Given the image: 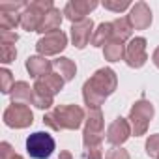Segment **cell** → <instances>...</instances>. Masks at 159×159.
Here are the masks:
<instances>
[{"instance_id":"cell-25","label":"cell","mask_w":159,"mask_h":159,"mask_svg":"<svg viewBox=\"0 0 159 159\" xmlns=\"http://www.w3.org/2000/svg\"><path fill=\"white\" fill-rule=\"evenodd\" d=\"M0 58H2V64H4V66L11 64V62L17 58V49H15V45L0 43Z\"/></svg>"},{"instance_id":"cell-20","label":"cell","mask_w":159,"mask_h":159,"mask_svg":"<svg viewBox=\"0 0 159 159\" xmlns=\"http://www.w3.org/2000/svg\"><path fill=\"white\" fill-rule=\"evenodd\" d=\"M103 58L107 62H120L125 58V45L120 39H111L103 47Z\"/></svg>"},{"instance_id":"cell-24","label":"cell","mask_w":159,"mask_h":159,"mask_svg":"<svg viewBox=\"0 0 159 159\" xmlns=\"http://www.w3.org/2000/svg\"><path fill=\"white\" fill-rule=\"evenodd\" d=\"M144 150H146V155L152 157V159H157L159 157V133H153L146 139V144H144Z\"/></svg>"},{"instance_id":"cell-9","label":"cell","mask_w":159,"mask_h":159,"mask_svg":"<svg viewBox=\"0 0 159 159\" xmlns=\"http://www.w3.org/2000/svg\"><path fill=\"white\" fill-rule=\"evenodd\" d=\"M98 6H99L98 0H69L64 6V17L67 21H71L73 25L81 23V21L88 19L86 15H90Z\"/></svg>"},{"instance_id":"cell-31","label":"cell","mask_w":159,"mask_h":159,"mask_svg":"<svg viewBox=\"0 0 159 159\" xmlns=\"http://www.w3.org/2000/svg\"><path fill=\"white\" fill-rule=\"evenodd\" d=\"M0 148H2V159H13L17 155L15 150H13V146L10 142H2V144H0Z\"/></svg>"},{"instance_id":"cell-7","label":"cell","mask_w":159,"mask_h":159,"mask_svg":"<svg viewBox=\"0 0 159 159\" xmlns=\"http://www.w3.org/2000/svg\"><path fill=\"white\" fill-rule=\"evenodd\" d=\"M2 120L11 129H26L34 124V112L25 103H11L4 111Z\"/></svg>"},{"instance_id":"cell-1","label":"cell","mask_w":159,"mask_h":159,"mask_svg":"<svg viewBox=\"0 0 159 159\" xmlns=\"http://www.w3.org/2000/svg\"><path fill=\"white\" fill-rule=\"evenodd\" d=\"M118 77L114 69L101 67L83 84V99L88 109H99L109 96L116 92Z\"/></svg>"},{"instance_id":"cell-21","label":"cell","mask_w":159,"mask_h":159,"mask_svg":"<svg viewBox=\"0 0 159 159\" xmlns=\"http://www.w3.org/2000/svg\"><path fill=\"white\" fill-rule=\"evenodd\" d=\"M112 28H114V39H120V41H125V39H131V34H133V26L129 23L127 17H118L112 21Z\"/></svg>"},{"instance_id":"cell-26","label":"cell","mask_w":159,"mask_h":159,"mask_svg":"<svg viewBox=\"0 0 159 159\" xmlns=\"http://www.w3.org/2000/svg\"><path fill=\"white\" fill-rule=\"evenodd\" d=\"M101 6H103L105 10H109V11L120 13V11L127 10V8L131 6V2H129V0H103Z\"/></svg>"},{"instance_id":"cell-6","label":"cell","mask_w":159,"mask_h":159,"mask_svg":"<svg viewBox=\"0 0 159 159\" xmlns=\"http://www.w3.org/2000/svg\"><path fill=\"white\" fill-rule=\"evenodd\" d=\"M56 148L52 135L45 131H36L26 139V152L32 159H49Z\"/></svg>"},{"instance_id":"cell-14","label":"cell","mask_w":159,"mask_h":159,"mask_svg":"<svg viewBox=\"0 0 159 159\" xmlns=\"http://www.w3.org/2000/svg\"><path fill=\"white\" fill-rule=\"evenodd\" d=\"M92 36H94V21L92 19H84L81 23L71 25V41L77 49H84L88 43H92Z\"/></svg>"},{"instance_id":"cell-17","label":"cell","mask_w":159,"mask_h":159,"mask_svg":"<svg viewBox=\"0 0 159 159\" xmlns=\"http://www.w3.org/2000/svg\"><path fill=\"white\" fill-rule=\"evenodd\" d=\"M11 103H32L34 99V86H30L26 81H17L10 92Z\"/></svg>"},{"instance_id":"cell-22","label":"cell","mask_w":159,"mask_h":159,"mask_svg":"<svg viewBox=\"0 0 159 159\" xmlns=\"http://www.w3.org/2000/svg\"><path fill=\"white\" fill-rule=\"evenodd\" d=\"M23 13V11H21ZM21 13L17 11H0V30H15L21 26Z\"/></svg>"},{"instance_id":"cell-23","label":"cell","mask_w":159,"mask_h":159,"mask_svg":"<svg viewBox=\"0 0 159 159\" xmlns=\"http://www.w3.org/2000/svg\"><path fill=\"white\" fill-rule=\"evenodd\" d=\"M13 84H15V83H13L11 71H10V69H6V67H2V69H0V92L6 94V96H10V92H11Z\"/></svg>"},{"instance_id":"cell-15","label":"cell","mask_w":159,"mask_h":159,"mask_svg":"<svg viewBox=\"0 0 159 159\" xmlns=\"http://www.w3.org/2000/svg\"><path fill=\"white\" fill-rule=\"evenodd\" d=\"M25 66H26V71H28V75L32 77V79H41V77H47V75H51L52 71V62L51 60H47L45 56H41V54H34V56H28L26 58V62H25Z\"/></svg>"},{"instance_id":"cell-33","label":"cell","mask_w":159,"mask_h":159,"mask_svg":"<svg viewBox=\"0 0 159 159\" xmlns=\"http://www.w3.org/2000/svg\"><path fill=\"white\" fill-rule=\"evenodd\" d=\"M56 159H75V157H73V153L69 150H60V155Z\"/></svg>"},{"instance_id":"cell-4","label":"cell","mask_w":159,"mask_h":159,"mask_svg":"<svg viewBox=\"0 0 159 159\" xmlns=\"http://www.w3.org/2000/svg\"><path fill=\"white\" fill-rule=\"evenodd\" d=\"M54 8L52 0H34L21 13V28L26 32H38L43 17Z\"/></svg>"},{"instance_id":"cell-2","label":"cell","mask_w":159,"mask_h":159,"mask_svg":"<svg viewBox=\"0 0 159 159\" xmlns=\"http://www.w3.org/2000/svg\"><path fill=\"white\" fill-rule=\"evenodd\" d=\"M84 120H86V112L79 105H58L49 112H45L43 116V124L52 131H64V129L75 131L83 125Z\"/></svg>"},{"instance_id":"cell-11","label":"cell","mask_w":159,"mask_h":159,"mask_svg":"<svg viewBox=\"0 0 159 159\" xmlns=\"http://www.w3.org/2000/svg\"><path fill=\"white\" fill-rule=\"evenodd\" d=\"M133 30H148L152 21H153V15H152V10L146 2H135V6H131L129 10V15H127Z\"/></svg>"},{"instance_id":"cell-28","label":"cell","mask_w":159,"mask_h":159,"mask_svg":"<svg viewBox=\"0 0 159 159\" xmlns=\"http://www.w3.org/2000/svg\"><path fill=\"white\" fill-rule=\"evenodd\" d=\"M84 159H103V146L101 144L84 146Z\"/></svg>"},{"instance_id":"cell-32","label":"cell","mask_w":159,"mask_h":159,"mask_svg":"<svg viewBox=\"0 0 159 159\" xmlns=\"http://www.w3.org/2000/svg\"><path fill=\"white\" fill-rule=\"evenodd\" d=\"M152 62H153V66L159 69V47H155V51L152 52Z\"/></svg>"},{"instance_id":"cell-29","label":"cell","mask_w":159,"mask_h":159,"mask_svg":"<svg viewBox=\"0 0 159 159\" xmlns=\"http://www.w3.org/2000/svg\"><path fill=\"white\" fill-rule=\"evenodd\" d=\"M105 159H131V155H129L127 150H124V148H120V146H112V148L107 152Z\"/></svg>"},{"instance_id":"cell-10","label":"cell","mask_w":159,"mask_h":159,"mask_svg":"<svg viewBox=\"0 0 159 159\" xmlns=\"http://www.w3.org/2000/svg\"><path fill=\"white\" fill-rule=\"evenodd\" d=\"M125 64L133 69H139L146 64L148 52H146V38H131L129 43L125 45Z\"/></svg>"},{"instance_id":"cell-5","label":"cell","mask_w":159,"mask_h":159,"mask_svg":"<svg viewBox=\"0 0 159 159\" xmlns=\"http://www.w3.org/2000/svg\"><path fill=\"white\" fill-rule=\"evenodd\" d=\"M103 137H105V120L101 109H88L83 129V144L84 146L101 144Z\"/></svg>"},{"instance_id":"cell-18","label":"cell","mask_w":159,"mask_h":159,"mask_svg":"<svg viewBox=\"0 0 159 159\" xmlns=\"http://www.w3.org/2000/svg\"><path fill=\"white\" fill-rule=\"evenodd\" d=\"M52 66H54L56 73L64 79L66 83L73 81L75 75H77V64H75L71 58H67V56H58V58L52 62Z\"/></svg>"},{"instance_id":"cell-19","label":"cell","mask_w":159,"mask_h":159,"mask_svg":"<svg viewBox=\"0 0 159 159\" xmlns=\"http://www.w3.org/2000/svg\"><path fill=\"white\" fill-rule=\"evenodd\" d=\"M111 39H114V28L112 23H101L94 30L92 36V47H105Z\"/></svg>"},{"instance_id":"cell-16","label":"cell","mask_w":159,"mask_h":159,"mask_svg":"<svg viewBox=\"0 0 159 159\" xmlns=\"http://www.w3.org/2000/svg\"><path fill=\"white\" fill-rule=\"evenodd\" d=\"M62 21H64V10H60V8H52V10L43 17V21H41V25H39L38 34L45 36V34H51V32L60 30Z\"/></svg>"},{"instance_id":"cell-35","label":"cell","mask_w":159,"mask_h":159,"mask_svg":"<svg viewBox=\"0 0 159 159\" xmlns=\"http://www.w3.org/2000/svg\"><path fill=\"white\" fill-rule=\"evenodd\" d=\"M157 159H159V157H157Z\"/></svg>"},{"instance_id":"cell-8","label":"cell","mask_w":159,"mask_h":159,"mask_svg":"<svg viewBox=\"0 0 159 159\" xmlns=\"http://www.w3.org/2000/svg\"><path fill=\"white\" fill-rule=\"evenodd\" d=\"M66 47H67V36H66V32H62V30L45 34V36H41V38L38 39V43H36L38 54H41V56H45V58H47V56H56V54H60Z\"/></svg>"},{"instance_id":"cell-30","label":"cell","mask_w":159,"mask_h":159,"mask_svg":"<svg viewBox=\"0 0 159 159\" xmlns=\"http://www.w3.org/2000/svg\"><path fill=\"white\" fill-rule=\"evenodd\" d=\"M17 41H19L17 32H13V30H0V43H10V45H15Z\"/></svg>"},{"instance_id":"cell-3","label":"cell","mask_w":159,"mask_h":159,"mask_svg":"<svg viewBox=\"0 0 159 159\" xmlns=\"http://www.w3.org/2000/svg\"><path fill=\"white\" fill-rule=\"evenodd\" d=\"M153 114H155V109H153L152 101H148V99H144V98L139 99V101H135V103L131 105L129 116H127V120H129V124H131V133H133L135 137L146 135L148 125H150V122L153 120Z\"/></svg>"},{"instance_id":"cell-12","label":"cell","mask_w":159,"mask_h":159,"mask_svg":"<svg viewBox=\"0 0 159 159\" xmlns=\"http://www.w3.org/2000/svg\"><path fill=\"white\" fill-rule=\"evenodd\" d=\"M131 124L127 118L118 116L116 120H112V124L107 127V142L112 146H122L129 137H131Z\"/></svg>"},{"instance_id":"cell-34","label":"cell","mask_w":159,"mask_h":159,"mask_svg":"<svg viewBox=\"0 0 159 159\" xmlns=\"http://www.w3.org/2000/svg\"><path fill=\"white\" fill-rule=\"evenodd\" d=\"M13 159H25V157H23V155H19V153H17V155H15V157H13Z\"/></svg>"},{"instance_id":"cell-27","label":"cell","mask_w":159,"mask_h":159,"mask_svg":"<svg viewBox=\"0 0 159 159\" xmlns=\"http://www.w3.org/2000/svg\"><path fill=\"white\" fill-rule=\"evenodd\" d=\"M28 6V2H25V0H17V2H2L0 4V11H23L25 8Z\"/></svg>"},{"instance_id":"cell-13","label":"cell","mask_w":159,"mask_h":159,"mask_svg":"<svg viewBox=\"0 0 159 159\" xmlns=\"http://www.w3.org/2000/svg\"><path fill=\"white\" fill-rule=\"evenodd\" d=\"M64 83H66V81H64L58 73H51V75H47V77L38 79V81L34 83V92L39 94V96H45V98H52V99H54V96H56L58 92H62Z\"/></svg>"}]
</instances>
